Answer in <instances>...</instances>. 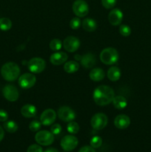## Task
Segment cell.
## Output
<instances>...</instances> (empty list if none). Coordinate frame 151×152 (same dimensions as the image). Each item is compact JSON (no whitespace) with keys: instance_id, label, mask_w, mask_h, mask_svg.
<instances>
[{"instance_id":"6da1fadb","label":"cell","mask_w":151,"mask_h":152,"mask_svg":"<svg viewBox=\"0 0 151 152\" xmlns=\"http://www.w3.org/2000/svg\"><path fill=\"white\" fill-rule=\"evenodd\" d=\"M115 97L113 89L107 86H100L96 88L93 94V98L96 105L105 106L113 102Z\"/></svg>"},{"instance_id":"7a4b0ae2","label":"cell","mask_w":151,"mask_h":152,"mask_svg":"<svg viewBox=\"0 0 151 152\" xmlns=\"http://www.w3.org/2000/svg\"><path fill=\"white\" fill-rule=\"evenodd\" d=\"M1 74L3 78L8 82L15 81L20 74V68L15 62H7L1 68Z\"/></svg>"},{"instance_id":"3957f363","label":"cell","mask_w":151,"mask_h":152,"mask_svg":"<svg viewBox=\"0 0 151 152\" xmlns=\"http://www.w3.org/2000/svg\"><path fill=\"white\" fill-rule=\"evenodd\" d=\"M100 60L107 65L115 64L118 60V53L113 48L103 49L100 53Z\"/></svg>"},{"instance_id":"277c9868","label":"cell","mask_w":151,"mask_h":152,"mask_svg":"<svg viewBox=\"0 0 151 152\" xmlns=\"http://www.w3.org/2000/svg\"><path fill=\"white\" fill-rule=\"evenodd\" d=\"M108 123L107 117L103 113H97L92 117L90 124L95 130H102Z\"/></svg>"},{"instance_id":"5b68a950","label":"cell","mask_w":151,"mask_h":152,"mask_svg":"<svg viewBox=\"0 0 151 152\" xmlns=\"http://www.w3.org/2000/svg\"><path fill=\"white\" fill-rule=\"evenodd\" d=\"M46 67V62L40 57H34L29 60L28 63V68L31 73L39 74L42 72Z\"/></svg>"},{"instance_id":"8992f818","label":"cell","mask_w":151,"mask_h":152,"mask_svg":"<svg viewBox=\"0 0 151 152\" xmlns=\"http://www.w3.org/2000/svg\"><path fill=\"white\" fill-rule=\"evenodd\" d=\"M35 140L39 145H50L54 141V135L51 133V132L45 130L40 131L36 134Z\"/></svg>"},{"instance_id":"52a82bcc","label":"cell","mask_w":151,"mask_h":152,"mask_svg":"<svg viewBox=\"0 0 151 152\" xmlns=\"http://www.w3.org/2000/svg\"><path fill=\"white\" fill-rule=\"evenodd\" d=\"M73 11L78 17H84L88 14V4L84 0H76L73 4Z\"/></svg>"},{"instance_id":"ba28073f","label":"cell","mask_w":151,"mask_h":152,"mask_svg":"<svg viewBox=\"0 0 151 152\" xmlns=\"http://www.w3.org/2000/svg\"><path fill=\"white\" fill-rule=\"evenodd\" d=\"M80 44L81 42L77 37L70 36L64 39L63 42H62V46L68 52L73 53L79 48Z\"/></svg>"},{"instance_id":"9c48e42d","label":"cell","mask_w":151,"mask_h":152,"mask_svg":"<svg viewBox=\"0 0 151 152\" xmlns=\"http://www.w3.org/2000/svg\"><path fill=\"white\" fill-rule=\"evenodd\" d=\"M58 117L62 121L69 123L75 120L76 114L72 108L64 105V106L60 107L58 110Z\"/></svg>"},{"instance_id":"30bf717a","label":"cell","mask_w":151,"mask_h":152,"mask_svg":"<svg viewBox=\"0 0 151 152\" xmlns=\"http://www.w3.org/2000/svg\"><path fill=\"white\" fill-rule=\"evenodd\" d=\"M36 82V78L32 74L26 73L20 76L18 80L19 86L23 89H29L32 88Z\"/></svg>"},{"instance_id":"8fae6325","label":"cell","mask_w":151,"mask_h":152,"mask_svg":"<svg viewBox=\"0 0 151 152\" xmlns=\"http://www.w3.org/2000/svg\"><path fill=\"white\" fill-rule=\"evenodd\" d=\"M78 140L73 135H66L61 140V146L65 151H69L75 149L78 145Z\"/></svg>"},{"instance_id":"7c38bea8","label":"cell","mask_w":151,"mask_h":152,"mask_svg":"<svg viewBox=\"0 0 151 152\" xmlns=\"http://www.w3.org/2000/svg\"><path fill=\"white\" fill-rule=\"evenodd\" d=\"M3 96L7 100L10 102H15L18 99L19 96V91L13 85H7L3 88Z\"/></svg>"},{"instance_id":"4fadbf2b","label":"cell","mask_w":151,"mask_h":152,"mask_svg":"<svg viewBox=\"0 0 151 152\" xmlns=\"http://www.w3.org/2000/svg\"><path fill=\"white\" fill-rule=\"evenodd\" d=\"M56 119V111L51 108L46 109L41 113L40 116V122L43 126H48L53 124Z\"/></svg>"},{"instance_id":"5bb4252c","label":"cell","mask_w":151,"mask_h":152,"mask_svg":"<svg viewBox=\"0 0 151 152\" xmlns=\"http://www.w3.org/2000/svg\"><path fill=\"white\" fill-rule=\"evenodd\" d=\"M108 20L113 26L120 25L123 20V13L120 9L115 8L111 10L108 15Z\"/></svg>"},{"instance_id":"9a60e30c","label":"cell","mask_w":151,"mask_h":152,"mask_svg":"<svg viewBox=\"0 0 151 152\" xmlns=\"http://www.w3.org/2000/svg\"><path fill=\"white\" fill-rule=\"evenodd\" d=\"M130 124V119L125 114H119L114 120V125L118 129H126Z\"/></svg>"},{"instance_id":"2e32d148","label":"cell","mask_w":151,"mask_h":152,"mask_svg":"<svg viewBox=\"0 0 151 152\" xmlns=\"http://www.w3.org/2000/svg\"><path fill=\"white\" fill-rule=\"evenodd\" d=\"M68 56L66 53L62 51L53 53L50 57V62L54 65H60L68 60Z\"/></svg>"},{"instance_id":"e0dca14e","label":"cell","mask_w":151,"mask_h":152,"mask_svg":"<svg viewBox=\"0 0 151 152\" xmlns=\"http://www.w3.org/2000/svg\"><path fill=\"white\" fill-rule=\"evenodd\" d=\"M81 65L86 69L92 68L96 63V57L94 55L91 53H88L82 56L80 59Z\"/></svg>"},{"instance_id":"ac0fdd59","label":"cell","mask_w":151,"mask_h":152,"mask_svg":"<svg viewBox=\"0 0 151 152\" xmlns=\"http://www.w3.org/2000/svg\"><path fill=\"white\" fill-rule=\"evenodd\" d=\"M36 108L31 104H26L21 108V114L25 118H32L36 115Z\"/></svg>"},{"instance_id":"d6986e66","label":"cell","mask_w":151,"mask_h":152,"mask_svg":"<svg viewBox=\"0 0 151 152\" xmlns=\"http://www.w3.org/2000/svg\"><path fill=\"white\" fill-rule=\"evenodd\" d=\"M89 77H90V80L94 82L102 81L105 77V71L102 68H93L90 71V74H89Z\"/></svg>"},{"instance_id":"ffe728a7","label":"cell","mask_w":151,"mask_h":152,"mask_svg":"<svg viewBox=\"0 0 151 152\" xmlns=\"http://www.w3.org/2000/svg\"><path fill=\"white\" fill-rule=\"evenodd\" d=\"M81 26L84 31L87 32H93L97 28V23L94 19L91 18H87L81 22Z\"/></svg>"},{"instance_id":"44dd1931","label":"cell","mask_w":151,"mask_h":152,"mask_svg":"<svg viewBox=\"0 0 151 152\" xmlns=\"http://www.w3.org/2000/svg\"><path fill=\"white\" fill-rule=\"evenodd\" d=\"M121 71L116 66H113L109 68L107 71V77L110 81L116 82L121 77Z\"/></svg>"},{"instance_id":"7402d4cb","label":"cell","mask_w":151,"mask_h":152,"mask_svg":"<svg viewBox=\"0 0 151 152\" xmlns=\"http://www.w3.org/2000/svg\"><path fill=\"white\" fill-rule=\"evenodd\" d=\"M113 104L114 107L117 109H124L127 107V101L124 96L118 95V96H115V97L113 99Z\"/></svg>"},{"instance_id":"603a6c76","label":"cell","mask_w":151,"mask_h":152,"mask_svg":"<svg viewBox=\"0 0 151 152\" xmlns=\"http://www.w3.org/2000/svg\"><path fill=\"white\" fill-rule=\"evenodd\" d=\"M78 69H79V64L76 61H69L65 62L64 65V70L68 74L76 72Z\"/></svg>"},{"instance_id":"cb8c5ba5","label":"cell","mask_w":151,"mask_h":152,"mask_svg":"<svg viewBox=\"0 0 151 152\" xmlns=\"http://www.w3.org/2000/svg\"><path fill=\"white\" fill-rule=\"evenodd\" d=\"M3 126H4V129L9 133H15L18 130L17 123L13 120L4 122Z\"/></svg>"},{"instance_id":"d4e9b609","label":"cell","mask_w":151,"mask_h":152,"mask_svg":"<svg viewBox=\"0 0 151 152\" xmlns=\"http://www.w3.org/2000/svg\"><path fill=\"white\" fill-rule=\"evenodd\" d=\"M12 27V22L8 18H0V30L4 31H9Z\"/></svg>"},{"instance_id":"484cf974","label":"cell","mask_w":151,"mask_h":152,"mask_svg":"<svg viewBox=\"0 0 151 152\" xmlns=\"http://www.w3.org/2000/svg\"><path fill=\"white\" fill-rule=\"evenodd\" d=\"M50 48L53 51H58L62 48V42L59 39H53L50 42Z\"/></svg>"},{"instance_id":"4316f807","label":"cell","mask_w":151,"mask_h":152,"mask_svg":"<svg viewBox=\"0 0 151 152\" xmlns=\"http://www.w3.org/2000/svg\"><path fill=\"white\" fill-rule=\"evenodd\" d=\"M67 129H68V132H69L71 134H76L79 131V126L77 123L76 122H69V123L68 124L67 126Z\"/></svg>"},{"instance_id":"83f0119b","label":"cell","mask_w":151,"mask_h":152,"mask_svg":"<svg viewBox=\"0 0 151 152\" xmlns=\"http://www.w3.org/2000/svg\"><path fill=\"white\" fill-rule=\"evenodd\" d=\"M102 139L99 136H94L90 140V146L93 148H98L102 145Z\"/></svg>"},{"instance_id":"f1b7e54d","label":"cell","mask_w":151,"mask_h":152,"mask_svg":"<svg viewBox=\"0 0 151 152\" xmlns=\"http://www.w3.org/2000/svg\"><path fill=\"white\" fill-rule=\"evenodd\" d=\"M119 33L123 37H129L131 34V29L127 25H121L119 28Z\"/></svg>"},{"instance_id":"f546056e","label":"cell","mask_w":151,"mask_h":152,"mask_svg":"<svg viewBox=\"0 0 151 152\" xmlns=\"http://www.w3.org/2000/svg\"><path fill=\"white\" fill-rule=\"evenodd\" d=\"M41 127V123L38 120H33L29 125V129L31 132H38Z\"/></svg>"},{"instance_id":"4dcf8cb0","label":"cell","mask_w":151,"mask_h":152,"mask_svg":"<svg viewBox=\"0 0 151 152\" xmlns=\"http://www.w3.org/2000/svg\"><path fill=\"white\" fill-rule=\"evenodd\" d=\"M81 25V22L78 17H74L70 22V27L73 30H76L80 28Z\"/></svg>"},{"instance_id":"1f68e13d","label":"cell","mask_w":151,"mask_h":152,"mask_svg":"<svg viewBox=\"0 0 151 152\" xmlns=\"http://www.w3.org/2000/svg\"><path fill=\"white\" fill-rule=\"evenodd\" d=\"M117 0H102V4L103 7L107 9H111L115 5Z\"/></svg>"},{"instance_id":"d6a6232c","label":"cell","mask_w":151,"mask_h":152,"mask_svg":"<svg viewBox=\"0 0 151 152\" xmlns=\"http://www.w3.org/2000/svg\"><path fill=\"white\" fill-rule=\"evenodd\" d=\"M62 126H60L58 123H55L53 126H51V129H50V132L53 134V135H59L60 134L61 132H62Z\"/></svg>"},{"instance_id":"836d02e7","label":"cell","mask_w":151,"mask_h":152,"mask_svg":"<svg viewBox=\"0 0 151 152\" xmlns=\"http://www.w3.org/2000/svg\"><path fill=\"white\" fill-rule=\"evenodd\" d=\"M27 152H43V149L39 145L33 144L28 147Z\"/></svg>"},{"instance_id":"e575fe53","label":"cell","mask_w":151,"mask_h":152,"mask_svg":"<svg viewBox=\"0 0 151 152\" xmlns=\"http://www.w3.org/2000/svg\"><path fill=\"white\" fill-rule=\"evenodd\" d=\"M8 119V114L4 110H0V122H6Z\"/></svg>"},{"instance_id":"d590c367","label":"cell","mask_w":151,"mask_h":152,"mask_svg":"<svg viewBox=\"0 0 151 152\" xmlns=\"http://www.w3.org/2000/svg\"><path fill=\"white\" fill-rule=\"evenodd\" d=\"M78 152H96V151H95L93 147L85 145V146H83L82 148H80Z\"/></svg>"},{"instance_id":"8d00e7d4","label":"cell","mask_w":151,"mask_h":152,"mask_svg":"<svg viewBox=\"0 0 151 152\" xmlns=\"http://www.w3.org/2000/svg\"><path fill=\"white\" fill-rule=\"evenodd\" d=\"M4 130H3L2 128L0 126V142H1V141L3 140V138H4Z\"/></svg>"},{"instance_id":"74e56055","label":"cell","mask_w":151,"mask_h":152,"mask_svg":"<svg viewBox=\"0 0 151 152\" xmlns=\"http://www.w3.org/2000/svg\"><path fill=\"white\" fill-rule=\"evenodd\" d=\"M44 152H59L56 148H49L47 149H46Z\"/></svg>"}]
</instances>
